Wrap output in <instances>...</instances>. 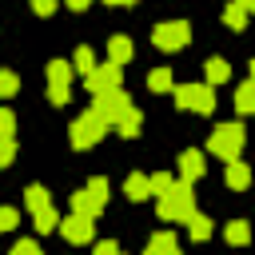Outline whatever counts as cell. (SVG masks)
Listing matches in <instances>:
<instances>
[{
	"label": "cell",
	"instance_id": "cell-1",
	"mask_svg": "<svg viewBox=\"0 0 255 255\" xmlns=\"http://www.w3.org/2000/svg\"><path fill=\"white\" fill-rule=\"evenodd\" d=\"M155 199H159V219H167V223L187 219V215L195 211V191H191V179H171V187H167L163 195H155Z\"/></svg>",
	"mask_w": 255,
	"mask_h": 255
},
{
	"label": "cell",
	"instance_id": "cell-2",
	"mask_svg": "<svg viewBox=\"0 0 255 255\" xmlns=\"http://www.w3.org/2000/svg\"><path fill=\"white\" fill-rule=\"evenodd\" d=\"M211 92H215L211 84H179V88H171L175 108L179 112H195V116H211L215 112V96Z\"/></svg>",
	"mask_w": 255,
	"mask_h": 255
},
{
	"label": "cell",
	"instance_id": "cell-3",
	"mask_svg": "<svg viewBox=\"0 0 255 255\" xmlns=\"http://www.w3.org/2000/svg\"><path fill=\"white\" fill-rule=\"evenodd\" d=\"M104 131H108V124L88 108L84 116H76V120H72V128H68V143H72L76 151H88V147H96V143L104 139Z\"/></svg>",
	"mask_w": 255,
	"mask_h": 255
},
{
	"label": "cell",
	"instance_id": "cell-4",
	"mask_svg": "<svg viewBox=\"0 0 255 255\" xmlns=\"http://www.w3.org/2000/svg\"><path fill=\"white\" fill-rule=\"evenodd\" d=\"M243 128L239 124H219L215 131H211V139H207V151L211 155H219V159H239V151H243Z\"/></svg>",
	"mask_w": 255,
	"mask_h": 255
},
{
	"label": "cell",
	"instance_id": "cell-5",
	"mask_svg": "<svg viewBox=\"0 0 255 255\" xmlns=\"http://www.w3.org/2000/svg\"><path fill=\"white\" fill-rule=\"evenodd\" d=\"M104 203H108V179H104V175H92V179H88V187L72 195V211L92 215V219L104 211Z\"/></svg>",
	"mask_w": 255,
	"mask_h": 255
},
{
	"label": "cell",
	"instance_id": "cell-6",
	"mask_svg": "<svg viewBox=\"0 0 255 255\" xmlns=\"http://www.w3.org/2000/svg\"><path fill=\"white\" fill-rule=\"evenodd\" d=\"M187 40H191V24L187 20H163V24L151 28V44L159 52H179Z\"/></svg>",
	"mask_w": 255,
	"mask_h": 255
},
{
	"label": "cell",
	"instance_id": "cell-7",
	"mask_svg": "<svg viewBox=\"0 0 255 255\" xmlns=\"http://www.w3.org/2000/svg\"><path fill=\"white\" fill-rule=\"evenodd\" d=\"M128 108H131V100H128L120 88H112V92H96V96H92V112H96L108 128H112V124H116Z\"/></svg>",
	"mask_w": 255,
	"mask_h": 255
},
{
	"label": "cell",
	"instance_id": "cell-8",
	"mask_svg": "<svg viewBox=\"0 0 255 255\" xmlns=\"http://www.w3.org/2000/svg\"><path fill=\"white\" fill-rule=\"evenodd\" d=\"M120 80H124V64H96L88 76H84V84H88V92L96 96V92H112V88H120Z\"/></svg>",
	"mask_w": 255,
	"mask_h": 255
},
{
	"label": "cell",
	"instance_id": "cell-9",
	"mask_svg": "<svg viewBox=\"0 0 255 255\" xmlns=\"http://www.w3.org/2000/svg\"><path fill=\"white\" fill-rule=\"evenodd\" d=\"M60 231H64V239H68V243H92V235H96V219H92V215L72 211V215L60 223Z\"/></svg>",
	"mask_w": 255,
	"mask_h": 255
},
{
	"label": "cell",
	"instance_id": "cell-10",
	"mask_svg": "<svg viewBox=\"0 0 255 255\" xmlns=\"http://www.w3.org/2000/svg\"><path fill=\"white\" fill-rule=\"evenodd\" d=\"M203 171H207V159H203V151L187 147V151L179 155V179H199Z\"/></svg>",
	"mask_w": 255,
	"mask_h": 255
},
{
	"label": "cell",
	"instance_id": "cell-11",
	"mask_svg": "<svg viewBox=\"0 0 255 255\" xmlns=\"http://www.w3.org/2000/svg\"><path fill=\"white\" fill-rule=\"evenodd\" d=\"M116 131H120L124 139H135V135L143 131V112H139V108L131 104V108H128V112H124V116L116 120Z\"/></svg>",
	"mask_w": 255,
	"mask_h": 255
},
{
	"label": "cell",
	"instance_id": "cell-12",
	"mask_svg": "<svg viewBox=\"0 0 255 255\" xmlns=\"http://www.w3.org/2000/svg\"><path fill=\"white\" fill-rule=\"evenodd\" d=\"M223 179H227V187H231V191H243V187L251 183V167H247L243 159H227V171H223Z\"/></svg>",
	"mask_w": 255,
	"mask_h": 255
},
{
	"label": "cell",
	"instance_id": "cell-13",
	"mask_svg": "<svg viewBox=\"0 0 255 255\" xmlns=\"http://www.w3.org/2000/svg\"><path fill=\"white\" fill-rule=\"evenodd\" d=\"M124 195H128L131 203L147 199V195H151V179H147V175H139V171H131V175L124 179Z\"/></svg>",
	"mask_w": 255,
	"mask_h": 255
},
{
	"label": "cell",
	"instance_id": "cell-14",
	"mask_svg": "<svg viewBox=\"0 0 255 255\" xmlns=\"http://www.w3.org/2000/svg\"><path fill=\"white\" fill-rule=\"evenodd\" d=\"M203 72H207V84H211V88H219V84L231 80V64H227L223 56H211V60L203 64Z\"/></svg>",
	"mask_w": 255,
	"mask_h": 255
},
{
	"label": "cell",
	"instance_id": "cell-15",
	"mask_svg": "<svg viewBox=\"0 0 255 255\" xmlns=\"http://www.w3.org/2000/svg\"><path fill=\"white\" fill-rule=\"evenodd\" d=\"M131 52H135V44H131L128 36H112V40H108V60H112V64H128Z\"/></svg>",
	"mask_w": 255,
	"mask_h": 255
},
{
	"label": "cell",
	"instance_id": "cell-16",
	"mask_svg": "<svg viewBox=\"0 0 255 255\" xmlns=\"http://www.w3.org/2000/svg\"><path fill=\"white\" fill-rule=\"evenodd\" d=\"M72 84V64L68 60H52L48 64V88H68Z\"/></svg>",
	"mask_w": 255,
	"mask_h": 255
},
{
	"label": "cell",
	"instance_id": "cell-17",
	"mask_svg": "<svg viewBox=\"0 0 255 255\" xmlns=\"http://www.w3.org/2000/svg\"><path fill=\"white\" fill-rule=\"evenodd\" d=\"M223 24H227L231 32H243V24H247V8H243L239 0H231V4L223 8Z\"/></svg>",
	"mask_w": 255,
	"mask_h": 255
},
{
	"label": "cell",
	"instance_id": "cell-18",
	"mask_svg": "<svg viewBox=\"0 0 255 255\" xmlns=\"http://www.w3.org/2000/svg\"><path fill=\"white\" fill-rule=\"evenodd\" d=\"M32 223H36V231H40V235H48V231H56V227H60V215H56V211H52V203H48V207L32 211Z\"/></svg>",
	"mask_w": 255,
	"mask_h": 255
},
{
	"label": "cell",
	"instance_id": "cell-19",
	"mask_svg": "<svg viewBox=\"0 0 255 255\" xmlns=\"http://www.w3.org/2000/svg\"><path fill=\"white\" fill-rule=\"evenodd\" d=\"M183 223H187V231H191V239H199V243H203V239H211V219H207V215H199V211H191V215H187Z\"/></svg>",
	"mask_w": 255,
	"mask_h": 255
},
{
	"label": "cell",
	"instance_id": "cell-20",
	"mask_svg": "<svg viewBox=\"0 0 255 255\" xmlns=\"http://www.w3.org/2000/svg\"><path fill=\"white\" fill-rule=\"evenodd\" d=\"M159 251H179V239H175L171 231H155V235L147 239V255H159Z\"/></svg>",
	"mask_w": 255,
	"mask_h": 255
},
{
	"label": "cell",
	"instance_id": "cell-21",
	"mask_svg": "<svg viewBox=\"0 0 255 255\" xmlns=\"http://www.w3.org/2000/svg\"><path fill=\"white\" fill-rule=\"evenodd\" d=\"M147 88H151V92H159V96H163V92H171V88H175L171 68H155V72H147Z\"/></svg>",
	"mask_w": 255,
	"mask_h": 255
},
{
	"label": "cell",
	"instance_id": "cell-22",
	"mask_svg": "<svg viewBox=\"0 0 255 255\" xmlns=\"http://www.w3.org/2000/svg\"><path fill=\"white\" fill-rule=\"evenodd\" d=\"M223 239H227V243H235V247H243V243L251 239V227H247L243 219H231V223L223 227Z\"/></svg>",
	"mask_w": 255,
	"mask_h": 255
},
{
	"label": "cell",
	"instance_id": "cell-23",
	"mask_svg": "<svg viewBox=\"0 0 255 255\" xmlns=\"http://www.w3.org/2000/svg\"><path fill=\"white\" fill-rule=\"evenodd\" d=\"M235 108H239L243 116H255V80H247V84L235 92Z\"/></svg>",
	"mask_w": 255,
	"mask_h": 255
},
{
	"label": "cell",
	"instance_id": "cell-24",
	"mask_svg": "<svg viewBox=\"0 0 255 255\" xmlns=\"http://www.w3.org/2000/svg\"><path fill=\"white\" fill-rule=\"evenodd\" d=\"M96 68V52L84 44V48H76V56H72V72H80V76H88Z\"/></svg>",
	"mask_w": 255,
	"mask_h": 255
},
{
	"label": "cell",
	"instance_id": "cell-25",
	"mask_svg": "<svg viewBox=\"0 0 255 255\" xmlns=\"http://www.w3.org/2000/svg\"><path fill=\"white\" fill-rule=\"evenodd\" d=\"M24 203H28V211H40V207H48V191H44L40 183H32V187L24 191Z\"/></svg>",
	"mask_w": 255,
	"mask_h": 255
},
{
	"label": "cell",
	"instance_id": "cell-26",
	"mask_svg": "<svg viewBox=\"0 0 255 255\" xmlns=\"http://www.w3.org/2000/svg\"><path fill=\"white\" fill-rule=\"evenodd\" d=\"M16 92H20V76L8 72V68H0V100L4 96H16Z\"/></svg>",
	"mask_w": 255,
	"mask_h": 255
},
{
	"label": "cell",
	"instance_id": "cell-27",
	"mask_svg": "<svg viewBox=\"0 0 255 255\" xmlns=\"http://www.w3.org/2000/svg\"><path fill=\"white\" fill-rule=\"evenodd\" d=\"M16 159V139L12 135H0V167H8Z\"/></svg>",
	"mask_w": 255,
	"mask_h": 255
},
{
	"label": "cell",
	"instance_id": "cell-28",
	"mask_svg": "<svg viewBox=\"0 0 255 255\" xmlns=\"http://www.w3.org/2000/svg\"><path fill=\"white\" fill-rule=\"evenodd\" d=\"M147 179H151V195H163V191L171 187V175H167V171H155V175H147Z\"/></svg>",
	"mask_w": 255,
	"mask_h": 255
},
{
	"label": "cell",
	"instance_id": "cell-29",
	"mask_svg": "<svg viewBox=\"0 0 255 255\" xmlns=\"http://www.w3.org/2000/svg\"><path fill=\"white\" fill-rule=\"evenodd\" d=\"M20 223V211L16 207H0V231H12Z\"/></svg>",
	"mask_w": 255,
	"mask_h": 255
},
{
	"label": "cell",
	"instance_id": "cell-30",
	"mask_svg": "<svg viewBox=\"0 0 255 255\" xmlns=\"http://www.w3.org/2000/svg\"><path fill=\"white\" fill-rule=\"evenodd\" d=\"M12 131H16V116L8 108H0V135H12Z\"/></svg>",
	"mask_w": 255,
	"mask_h": 255
},
{
	"label": "cell",
	"instance_id": "cell-31",
	"mask_svg": "<svg viewBox=\"0 0 255 255\" xmlns=\"http://www.w3.org/2000/svg\"><path fill=\"white\" fill-rule=\"evenodd\" d=\"M28 4H32V12H36V16H52L60 0H28Z\"/></svg>",
	"mask_w": 255,
	"mask_h": 255
},
{
	"label": "cell",
	"instance_id": "cell-32",
	"mask_svg": "<svg viewBox=\"0 0 255 255\" xmlns=\"http://www.w3.org/2000/svg\"><path fill=\"white\" fill-rule=\"evenodd\" d=\"M48 100H52L56 108H64V104L72 100V92H68V88H48Z\"/></svg>",
	"mask_w": 255,
	"mask_h": 255
},
{
	"label": "cell",
	"instance_id": "cell-33",
	"mask_svg": "<svg viewBox=\"0 0 255 255\" xmlns=\"http://www.w3.org/2000/svg\"><path fill=\"white\" fill-rule=\"evenodd\" d=\"M16 255H40V247L32 243V239H16V247H12Z\"/></svg>",
	"mask_w": 255,
	"mask_h": 255
},
{
	"label": "cell",
	"instance_id": "cell-34",
	"mask_svg": "<svg viewBox=\"0 0 255 255\" xmlns=\"http://www.w3.org/2000/svg\"><path fill=\"white\" fill-rule=\"evenodd\" d=\"M96 251H100V255H116V251H120V243H116V239H100V243H96Z\"/></svg>",
	"mask_w": 255,
	"mask_h": 255
},
{
	"label": "cell",
	"instance_id": "cell-35",
	"mask_svg": "<svg viewBox=\"0 0 255 255\" xmlns=\"http://www.w3.org/2000/svg\"><path fill=\"white\" fill-rule=\"evenodd\" d=\"M64 4H68V8H72V12H84V8H88V4H92V0H64Z\"/></svg>",
	"mask_w": 255,
	"mask_h": 255
},
{
	"label": "cell",
	"instance_id": "cell-36",
	"mask_svg": "<svg viewBox=\"0 0 255 255\" xmlns=\"http://www.w3.org/2000/svg\"><path fill=\"white\" fill-rule=\"evenodd\" d=\"M239 4H243V8H247V12H255V0H239Z\"/></svg>",
	"mask_w": 255,
	"mask_h": 255
},
{
	"label": "cell",
	"instance_id": "cell-37",
	"mask_svg": "<svg viewBox=\"0 0 255 255\" xmlns=\"http://www.w3.org/2000/svg\"><path fill=\"white\" fill-rule=\"evenodd\" d=\"M108 4H128V8H131V4H135V0H108Z\"/></svg>",
	"mask_w": 255,
	"mask_h": 255
},
{
	"label": "cell",
	"instance_id": "cell-38",
	"mask_svg": "<svg viewBox=\"0 0 255 255\" xmlns=\"http://www.w3.org/2000/svg\"><path fill=\"white\" fill-rule=\"evenodd\" d=\"M251 80H255V60H251Z\"/></svg>",
	"mask_w": 255,
	"mask_h": 255
}]
</instances>
